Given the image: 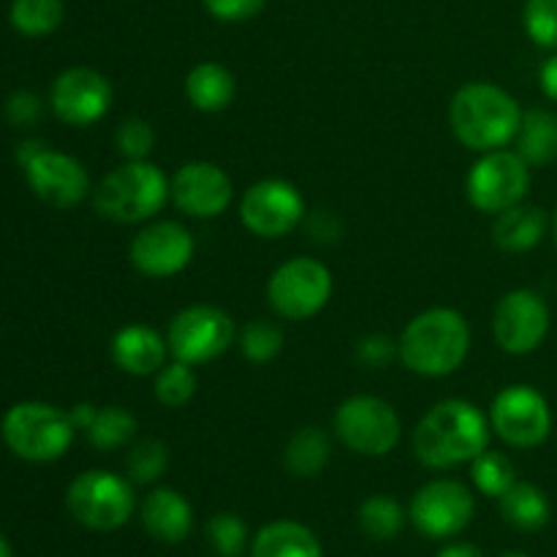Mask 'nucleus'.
<instances>
[{
  "instance_id": "79ce46f5",
  "label": "nucleus",
  "mask_w": 557,
  "mask_h": 557,
  "mask_svg": "<svg viewBox=\"0 0 557 557\" xmlns=\"http://www.w3.org/2000/svg\"><path fill=\"white\" fill-rule=\"evenodd\" d=\"M435 557H482V553L473 544H449V547L441 549Z\"/></svg>"
},
{
  "instance_id": "412c9836",
  "label": "nucleus",
  "mask_w": 557,
  "mask_h": 557,
  "mask_svg": "<svg viewBox=\"0 0 557 557\" xmlns=\"http://www.w3.org/2000/svg\"><path fill=\"white\" fill-rule=\"evenodd\" d=\"M549 226V218L542 207L515 205L509 210L498 212L493 226V239L506 253H528L544 239Z\"/></svg>"
},
{
  "instance_id": "393cba45",
  "label": "nucleus",
  "mask_w": 557,
  "mask_h": 557,
  "mask_svg": "<svg viewBox=\"0 0 557 557\" xmlns=\"http://www.w3.org/2000/svg\"><path fill=\"white\" fill-rule=\"evenodd\" d=\"M517 147L528 166H547L557 161V114L549 109H533L522 114Z\"/></svg>"
},
{
  "instance_id": "c756f323",
  "label": "nucleus",
  "mask_w": 557,
  "mask_h": 557,
  "mask_svg": "<svg viewBox=\"0 0 557 557\" xmlns=\"http://www.w3.org/2000/svg\"><path fill=\"white\" fill-rule=\"evenodd\" d=\"M471 479L476 490L487 498H498L517 482L515 462L500 451L484 449L476 460L471 462Z\"/></svg>"
},
{
  "instance_id": "9b49d317",
  "label": "nucleus",
  "mask_w": 557,
  "mask_h": 557,
  "mask_svg": "<svg viewBox=\"0 0 557 557\" xmlns=\"http://www.w3.org/2000/svg\"><path fill=\"white\" fill-rule=\"evenodd\" d=\"M234 321L232 315L223 313L212 305H194V308L180 310L172 319L166 332L169 354L177 362L207 364L228 351L234 343Z\"/></svg>"
},
{
  "instance_id": "58836bf2",
  "label": "nucleus",
  "mask_w": 557,
  "mask_h": 557,
  "mask_svg": "<svg viewBox=\"0 0 557 557\" xmlns=\"http://www.w3.org/2000/svg\"><path fill=\"white\" fill-rule=\"evenodd\" d=\"M5 114H9V120L14 125H33V123H38V117H41V98L33 96V92H27V90L14 92V96L9 98V107H5Z\"/></svg>"
},
{
  "instance_id": "ddd939ff",
  "label": "nucleus",
  "mask_w": 557,
  "mask_h": 557,
  "mask_svg": "<svg viewBox=\"0 0 557 557\" xmlns=\"http://www.w3.org/2000/svg\"><path fill=\"white\" fill-rule=\"evenodd\" d=\"M476 511V500L466 484L455 479H435L424 484L411 500V522L430 539H451L466 531Z\"/></svg>"
},
{
  "instance_id": "2eb2a0df",
  "label": "nucleus",
  "mask_w": 557,
  "mask_h": 557,
  "mask_svg": "<svg viewBox=\"0 0 557 557\" xmlns=\"http://www.w3.org/2000/svg\"><path fill=\"white\" fill-rule=\"evenodd\" d=\"M194 234L177 221H158L139 228L131 243V261L147 277H172L194 259Z\"/></svg>"
},
{
  "instance_id": "2f4dec72",
  "label": "nucleus",
  "mask_w": 557,
  "mask_h": 557,
  "mask_svg": "<svg viewBox=\"0 0 557 557\" xmlns=\"http://www.w3.org/2000/svg\"><path fill=\"white\" fill-rule=\"evenodd\" d=\"M239 348H243L245 359H250L253 364L272 362L283 348L281 326H275L267 319L250 321L239 332Z\"/></svg>"
},
{
  "instance_id": "e433bc0d",
  "label": "nucleus",
  "mask_w": 557,
  "mask_h": 557,
  "mask_svg": "<svg viewBox=\"0 0 557 557\" xmlns=\"http://www.w3.org/2000/svg\"><path fill=\"white\" fill-rule=\"evenodd\" d=\"M267 0H205V9L221 22H245L261 14Z\"/></svg>"
},
{
  "instance_id": "c03bdc74",
  "label": "nucleus",
  "mask_w": 557,
  "mask_h": 557,
  "mask_svg": "<svg viewBox=\"0 0 557 557\" xmlns=\"http://www.w3.org/2000/svg\"><path fill=\"white\" fill-rule=\"evenodd\" d=\"M553 237H555V248H557V212H555V221H553Z\"/></svg>"
},
{
  "instance_id": "9d476101",
  "label": "nucleus",
  "mask_w": 557,
  "mask_h": 557,
  "mask_svg": "<svg viewBox=\"0 0 557 557\" xmlns=\"http://www.w3.org/2000/svg\"><path fill=\"white\" fill-rule=\"evenodd\" d=\"M490 428L515 449H536L553 433L547 397L528 384L506 386L490 406Z\"/></svg>"
},
{
  "instance_id": "5701e85b",
  "label": "nucleus",
  "mask_w": 557,
  "mask_h": 557,
  "mask_svg": "<svg viewBox=\"0 0 557 557\" xmlns=\"http://www.w3.org/2000/svg\"><path fill=\"white\" fill-rule=\"evenodd\" d=\"M185 96L199 112H223L237 96V79L221 63H199L185 76Z\"/></svg>"
},
{
  "instance_id": "f3484780",
  "label": "nucleus",
  "mask_w": 557,
  "mask_h": 557,
  "mask_svg": "<svg viewBox=\"0 0 557 557\" xmlns=\"http://www.w3.org/2000/svg\"><path fill=\"white\" fill-rule=\"evenodd\" d=\"M22 169H25L33 194L54 210H71L90 190V177H87L85 166L74 156L49 150V147L36 152V158H30Z\"/></svg>"
},
{
  "instance_id": "37998d69",
  "label": "nucleus",
  "mask_w": 557,
  "mask_h": 557,
  "mask_svg": "<svg viewBox=\"0 0 557 557\" xmlns=\"http://www.w3.org/2000/svg\"><path fill=\"white\" fill-rule=\"evenodd\" d=\"M0 557H14V555H11V547H9V542H5L3 536H0Z\"/></svg>"
},
{
  "instance_id": "423d86ee",
  "label": "nucleus",
  "mask_w": 557,
  "mask_h": 557,
  "mask_svg": "<svg viewBox=\"0 0 557 557\" xmlns=\"http://www.w3.org/2000/svg\"><path fill=\"white\" fill-rule=\"evenodd\" d=\"M65 506L79 525L98 533H112L131 520L136 500L134 490L123 476L109 471H87L71 482Z\"/></svg>"
},
{
  "instance_id": "72a5a7b5",
  "label": "nucleus",
  "mask_w": 557,
  "mask_h": 557,
  "mask_svg": "<svg viewBox=\"0 0 557 557\" xmlns=\"http://www.w3.org/2000/svg\"><path fill=\"white\" fill-rule=\"evenodd\" d=\"M522 25L536 47L557 52V0H525Z\"/></svg>"
},
{
  "instance_id": "f03ea898",
  "label": "nucleus",
  "mask_w": 557,
  "mask_h": 557,
  "mask_svg": "<svg viewBox=\"0 0 557 557\" xmlns=\"http://www.w3.org/2000/svg\"><path fill=\"white\" fill-rule=\"evenodd\" d=\"M449 123L457 139L473 152L504 150L517 139L522 109L504 87L490 82H471L455 92Z\"/></svg>"
},
{
  "instance_id": "6ab92c4d",
  "label": "nucleus",
  "mask_w": 557,
  "mask_h": 557,
  "mask_svg": "<svg viewBox=\"0 0 557 557\" xmlns=\"http://www.w3.org/2000/svg\"><path fill=\"white\" fill-rule=\"evenodd\" d=\"M169 343L145 324H128L112 337V362L123 373L150 375L166 364Z\"/></svg>"
},
{
  "instance_id": "39448f33",
  "label": "nucleus",
  "mask_w": 557,
  "mask_h": 557,
  "mask_svg": "<svg viewBox=\"0 0 557 557\" xmlns=\"http://www.w3.org/2000/svg\"><path fill=\"white\" fill-rule=\"evenodd\" d=\"M5 446L27 462H52L69 451L74 441V422L65 411L49 403H16L0 424Z\"/></svg>"
},
{
  "instance_id": "1a4fd4ad",
  "label": "nucleus",
  "mask_w": 557,
  "mask_h": 557,
  "mask_svg": "<svg viewBox=\"0 0 557 557\" xmlns=\"http://www.w3.org/2000/svg\"><path fill=\"white\" fill-rule=\"evenodd\" d=\"M528 188H531V166L520 152L509 150L482 152L466 180L468 201L479 212H490V215L520 205Z\"/></svg>"
},
{
  "instance_id": "473e14b6",
  "label": "nucleus",
  "mask_w": 557,
  "mask_h": 557,
  "mask_svg": "<svg viewBox=\"0 0 557 557\" xmlns=\"http://www.w3.org/2000/svg\"><path fill=\"white\" fill-rule=\"evenodd\" d=\"M128 476L136 484H152L163 476L169 466V446L158 438H145L131 449L128 455Z\"/></svg>"
},
{
  "instance_id": "aec40b11",
  "label": "nucleus",
  "mask_w": 557,
  "mask_h": 557,
  "mask_svg": "<svg viewBox=\"0 0 557 557\" xmlns=\"http://www.w3.org/2000/svg\"><path fill=\"white\" fill-rule=\"evenodd\" d=\"M141 525L163 544H180L194 528V509L177 490H152L141 504Z\"/></svg>"
},
{
  "instance_id": "cd10ccee",
  "label": "nucleus",
  "mask_w": 557,
  "mask_h": 557,
  "mask_svg": "<svg viewBox=\"0 0 557 557\" xmlns=\"http://www.w3.org/2000/svg\"><path fill=\"white\" fill-rule=\"evenodd\" d=\"M406 525V511L389 495H373L359 506V528L375 542H389Z\"/></svg>"
},
{
  "instance_id": "c9c22d12",
  "label": "nucleus",
  "mask_w": 557,
  "mask_h": 557,
  "mask_svg": "<svg viewBox=\"0 0 557 557\" xmlns=\"http://www.w3.org/2000/svg\"><path fill=\"white\" fill-rule=\"evenodd\" d=\"M114 145L125 161H147V156L156 147V131L147 120L128 117L120 123L117 134H114Z\"/></svg>"
},
{
  "instance_id": "20e7f679",
  "label": "nucleus",
  "mask_w": 557,
  "mask_h": 557,
  "mask_svg": "<svg viewBox=\"0 0 557 557\" xmlns=\"http://www.w3.org/2000/svg\"><path fill=\"white\" fill-rule=\"evenodd\" d=\"M172 196L166 174L150 161H125L96 188V210L114 223H145L163 210Z\"/></svg>"
},
{
  "instance_id": "6e6552de",
  "label": "nucleus",
  "mask_w": 557,
  "mask_h": 557,
  "mask_svg": "<svg viewBox=\"0 0 557 557\" xmlns=\"http://www.w3.org/2000/svg\"><path fill=\"white\" fill-rule=\"evenodd\" d=\"M335 433L357 455L384 457L400 441L403 424L395 408L386 400L373 395H357L343 400L337 408Z\"/></svg>"
},
{
  "instance_id": "4be33fe9",
  "label": "nucleus",
  "mask_w": 557,
  "mask_h": 557,
  "mask_svg": "<svg viewBox=\"0 0 557 557\" xmlns=\"http://www.w3.org/2000/svg\"><path fill=\"white\" fill-rule=\"evenodd\" d=\"M250 557H324L319 536L308 525L277 520L261 528L250 544Z\"/></svg>"
},
{
  "instance_id": "f257e3e1",
  "label": "nucleus",
  "mask_w": 557,
  "mask_h": 557,
  "mask_svg": "<svg viewBox=\"0 0 557 557\" xmlns=\"http://www.w3.org/2000/svg\"><path fill=\"white\" fill-rule=\"evenodd\" d=\"M490 417L473 403L444 400L430 408L413 430V451L419 462L435 471L473 462L490 446Z\"/></svg>"
},
{
  "instance_id": "a18cd8bd",
  "label": "nucleus",
  "mask_w": 557,
  "mask_h": 557,
  "mask_svg": "<svg viewBox=\"0 0 557 557\" xmlns=\"http://www.w3.org/2000/svg\"><path fill=\"white\" fill-rule=\"evenodd\" d=\"M500 557H531V555H522V553H506V555H500Z\"/></svg>"
},
{
  "instance_id": "ea45409f",
  "label": "nucleus",
  "mask_w": 557,
  "mask_h": 557,
  "mask_svg": "<svg viewBox=\"0 0 557 557\" xmlns=\"http://www.w3.org/2000/svg\"><path fill=\"white\" fill-rule=\"evenodd\" d=\"M539 82H542V90L549 101L557 103V52L539 71Z\"/></svg>"
},
{
  "instance_id": "4468645a",
  "label": "nucleus",
  "mask_w": 557,
  "mask_h": 557,
  "mask_svg": "<svg viewBox=\"0 0 557 557\" xmlns=\"http://www.w3.org/2000/svg\"><path fill=\"white\" fill-rule=\"evenodd\" d=\"M549 315L547 302L539 297L531 288H517L509 292L498 302L493 315V335L495 343L504 348L506 354H531L544 343L549 332Z\"/></svg>"
},
{
  "instance_id": "f8f14e48",
  "label": "nucleus",
  "mask_w": 557,
  "mask_h": 557,
  "mask_svg": "<svg viewBox=\"0 0 557 557\" xmlns=\"http://www.w3.org/2000/svg\"><path fill=\"white\" fill-rule=\"evenodd\" d=\"M245 228L264 239L286 237L302 223L305 199L286 180H261L245 190L239 201Z\"/></svg>"
},
{
  "instance_id": "7ed1b4c3",
  "label": "nucleus",
  "mask_w": 557,
  "mask_h": 557,
  "mask_svg": "<svg viewBox=\"0 0 557 557\" xmlns=\"http://www.w3.org/2000/svg\"><path fill=\"white\" fill-rule=\"evenodd\" d=\"M471 348V330L462 313L433 308L419 313L397 341V357L411 373L441 379L462 368Z\"/></svg>"
},
{
  "instance_id": "a211bd4d",
  "label": "nucleus",
  "mask_w": 557,
  "mask_h": 557,
  "mask_svg": "<svg viewBox=\"0 0 557 557\" xmlns=\"http://www.w3.org/2000/svg\"><path fill=\"white\" fill-rule=\"evenodd\" d=\"M172 199L185 215L218 218L228 210L234 199V185L221 166L210 161H190L172 177Z\"/></svg>"
},
{
  "instance_id": "bb28decb",
  "label": "nucleus",
  "mask_w": 557,
  "mask_h": 557,
  "mask_svg": "<svg viewBox=\"0 0 557 557\" xmlns=\"http://www.w3.org/2000/svg\"><path fill=\"white\" fill-rule=\"evenodd\" d=\"M63 0H14L11 3V25L22 36L41 38L63 25Z\"/></svg>"
},
{
  "instance_id": "0eeeda50",
  "label": "nucleus",
  "mask_w": 557,
  "mask_h": 557,
  "mask_svg": "<svg viewBox=\"0 0 557 557\" xmlns=\"http://www.w3.org/2000/svg\"><path fill=\"white\" fill-rule=\"evenodd\" d=\"M272 310L281 319L288 321H308L315 313L326 308L332 297V272L315 259H297L286 261L277 267L267 286Z\"/></svg>"
},
{
  "instance_id": "c85d7f7f",
  "label": "nucleus",
  "mask_w": 557,
  "mask_h": 557,
  "mask_svg": "<svg viewBox=\"0 0 557 557\" xmlns=\"http://www.w3.org/2000/svg\"><path fill=\"white\" fill-rule=\"evenodd\" d=\"M136 433V417L120 406L98 408L96 419L87 428V438L98 451H112L128 444Z\"/></svg>"
},
{
  "instance_id": "b1692460",
  "label": "nucleus",
  "mask_w": 557,
  "mask_h": 557,
  "mask_svg": "<svg viewBox=\"0 0 557 557\" xmlns=\"http://www.w3.org/2000/svg\"><path fill=\"white\" fill-rule=\"evenodd\" d=\"M500 511H504V520L522 533H536L549 522L547 495L531 482L511 484L500 495Z\"/></svg>"
},
{
  "instance_id": "a878e982",
  "label": "nucleus",
  "mask_w": 557,
  "mask_h": 557,
  "mask_svg": "<svg viewBox=\"0 0 557 557\" xmlns=\"http://www.w3.org/2000/svg\"><path fill=\"white\" fill-rule=\"evenodd\" d=\"M330 435L321 428H302L292 435L286 446V455H283V462H286L288 473L297 479H313L319 476L321 471L330 462Z\"/></svg>"
},
{
  "instance_id": "4c0bfd02",
  "label": "nucleus",
  "mask_w": 557,
  "mask_h": 557,
  "mask_svg": "<svg viewBox=\"0 0 557 557\" xmlns=\"http://www.w3.org/2000/svg\"><path fill=\"white\" fill-rule=\"evenodd\" d=\"M357 357L368 368H384L395 357V346H392V341L386 335H368L359 341Z\"/></svg>"
},
{
  "instance_id": "f704fd0d",
  "label": "nucleus",
  "mask_w": 557,
  "mask_h": 557,
  "mask_svg": "<svg viewBox=\"0 0 557 557\" xmlns=\"http://www.w3.org/2000/svg\"><path fill=\"white\" fill-rule=\"evenodd\" d=\"M207 542L221 557H239L248 547V525L237 515H215L207 522Z\"/></svg>"
},
{
  "instance_id": "7c9ffc66",
  "label": "nucleus",
  "mask_w": 557,
  "mask_h": 557,
  "mask_svg": "<svg viewBox=\"0 0 557 557\" xmlns=\"http://www.w3.org/2000/svg\"><path fill=\"white\" fill-rule=\"evenodd\" d=\"M196 395V373L190 364L177 362L163 364L156 379V397L166 408H183L194 400Z\"/></svg>"
},
{
  "instance_id": "a19ab883",
  "label": "nucleus",
  "mask_w": 557,
  "mask_h": 557,
  "mask_svg": "<svg viewBox=\"0 0 557 557\" xmlns=\"http://www.w3.org/2000/svg\"><path fill=\"white\" fill-rule=\"evenodd\" d=\"M96 413L98 408H92L90 403H79V406H74V411H69V417L76 430H87L92 424V419H96Z\"/></svg>"
},
{
  "instance_id": "dca6fc26",
  "label": "nucleus",
  "mask_w": 557,
  "mask_h": 557,
  "mask_svg": "<svg viewBox=\"0 0 557 557\" xmlns=\"http://www.w3.org/2000/svg\"><path fill=\"white\" fill-rule=\"evenodd\" d=\"M109 107H112V85L101 71L76 65L54 79L52 109L63 123L85 128L98 123Z\"/></svg>"
}]
</instances>
